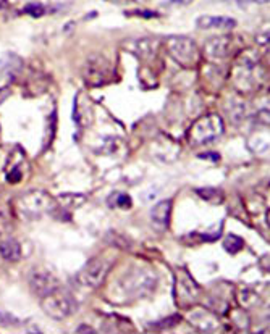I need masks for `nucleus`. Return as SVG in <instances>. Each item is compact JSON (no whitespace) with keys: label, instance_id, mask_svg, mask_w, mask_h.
I'll list each match as a JSON object with an SVG mask.
<instances>
[{"label":"nucleus","instance_id":"nucleus-1","mask_svg":"<svg viewBox=\"0 0 270 334\" xmlns=\"http://www.w3.org/2000/svg\"><path fill=\"white\" fill-rule=\"evenodd\" d=\"M15 207L21 216L29 220H37L57 210V199L45 191H28L17 199Z\"/></svg>","mask_w":270,"mask_h":334},{"label":"nucleus","instance_id":"nucleus-2","mask_svg":"<svg viewBox=\"0 0 270 334\" xmlns=\"http://www.w3.org/2000/svg\"><path fill=\"white\" fill-rule=\"evenodd\" d=\"M157 284V275L151 268H134L123 276L120 289L129 299H141L149 296Z\"/></svg>","mask_w":270,"mask_h":334},{"label":"nucleus","instance_id":"nucleus-3","mask_svg":"<svg viewBox=\"0 0 270 334\" xmlns=\"http://www.w3.org/2000/svg\"><path fill=\"white\" fill-rule=\"evenodd\" d=\"M41 308L45 315L53 318V320H65L76 312L78 302L68 291L58 287V289L41 299Z\"/></svg>","mask_w":270,"mask_h":334},{"label":"nucleus","instance_id":"nucleus-4","mask_svg":"<svg viewBox=\"0 0 270 334\" xmlns=\"http://www.w3.org/2000/svg\"><path fill=\"white\" fill-rule=\"evenodd\" d=\"M223 133V121L219 115H206L188 131V141L192 145L211 144Z\"/></svg>","mask_w":270,"mask_h":334},{"label":"nucleus","instance_id":"nucleus-5","mask_svg":"<svg viewBox=\"0 0 270 334\" xmlns=\"http://www.w3.org/2000/svg\"><path fill=\"white\" fill-rule=\"evenodd\" d=\"M112 263H113V259L104 257V255H99V257L91 259L86 265L81 268L80 273L76 275V281H78L83 287L96 289V287H99L100 284H104Z\"/></svg>","mask_w":270,"mask_h":334},{"label":"nucleus","instance_id":"nucleus-6","mask_svg":"<svg viewBox=\"0 0 270 334\" xmlns=\"http://www.w3.org/2000/svg\"><path fill=\"white\" fill-rule=\"evenodd\" d=\"M167 50L170 57L181 66H192L199 60V49L189 37H170L167 41Z\"/></svg>","mask_w":270,"mask_h":334},{"label":"nucleus","instance_id":"nucleus-7","mask_svg":"<svg viewBox=\"0 0 270 334\" xmlns=\"http://www.w3.org/2000/svg\"><path fill=\"white\" fill-rule=\"evenodd\" d=\"M200 297V287L186 270H176L175 275V300L180 307L194 305Z\"/></svg>","mask_w":270,"mask_h":334},{"label":"nucleus","instance_id":"nucleus-8","mask_svg":"<svg viewBox=\"0 0 270 334\" xmlns=\"http://www.w3.org/2000/svg\"><path fill=\"white\" fill-rule=\"evenodd\" d=\"M112 76V65L110 61L102 55H92L88 58L83 68V79L89 86H102Z\"/></svg>","mask_w":270,"mask_h":334},{"label":"nucleus","instance_id":"nucleus-9","mask_svg":"<svg viewBox=\"0 0 270 334\" xmlns=\"http://www.w3.org/2000/svg\"><path fill=\"white\" fill-rule=\"evenodd\" d=\"M29 289L34 294L36 297H45L47 294L53 292L55 289L60 287V281L58 278L52 273V271L45 270V268H34L29 273Z\"/></svg>","mask_w":270,"mask_h":334},{"label":"nucleus","instance_id":"nucleus-10","mask_svg":"<svg viewBox=\"0 0 270 334\" xmlns=\"http://www.w3.org/2000/svg\"><path fill=\"white\" fill-rule=\"evenodd\" d=\"M188 321L194 326L199 331H215L219 326V318L214 312L207 308H197V310H191L188 313Z\"/></svg>","mask_w":270,"mask_h":334},{"label":"nucleus","instance_id":"nucleus-11","mask_svg":"<svg viewBox=\"0 0 270 334\" xmlns=\"http://www.w3.org/2000/svg\"><path fill=\"white\" fill-rule=\"evenodd\" d=\"M172 200L165 199L157 202L156 205L151 208V223L154 228L159 231H165L170 224V216H172Z\"/></svg>","mask_w":270,"mask_h":334},{"label":"nucleus","instance_id":"nucleus-12","mask_svg":"<svg viewBox=\"0 0 270 334\" xmlns=\"http://www.w3.org/2000/svg\"><path fill=\"white\" fill-rule=\"evenodd\" d=\"M230 50V39L225 36H219V37H212L206 42L204 45V53L207 58L212 60H219V58H225L228 55Z\"/></svg>","mask_w":270,"mask_h":334},{"label":"nucleus","instance_id":"nucleus-13","mask_svg":"<svg viewBox=\"0 0 270 334\" xmlns=\"http://www.w3.org/2000/svg\"><path fill=\"white\" fill-rule=\"evenodd\" d=\"M196 26L199 29H231L236 26V20L228 17H211L204 15L196 20Z\"/></svg>","mask_w":270,"mask_h":334},{"label":"nucleus","instance_id":"nucleus-14","mask_svg":"<svg viewBox=\"0 0 270 334\" xmlns=\"http://www.w3.org/2000/svg\"><path fill=\"white\" fill-rule=\"evenodd\" d=\"M126 47L129 49V52H133L138 57L151 58V57H154V53L157 52L159 41L144 37V39H138V41H131L129 44H126Z\"/></svg>","mask_w":270,"mask_h":334},{"label":"nucleus","instance_id":"nucleus-15","mask_svg":"<svg viewBox=\"0 0 270 334\" xmlns=\"http://www.w3.org/2000/svg\"><path fill=\"white\" fill-rule=\"evenodd\" d=\"M0 255L9 262H18L23 255L20 242L17 239H12V237L2 240V242H0Z\"/></svg>","mask_w":270,"mask_h":334},{"label":"nucleus","instance_id":"nucleus-16","mask_svg":"<svg viewBox=\"0 0 270 334\" xmlns=\"http://www.w3.org/2000/svg\"><path fill=\"white\" fill-rule=\"evenodd\" d=\"M21 65H23L21 58L15 55V53H7V55H4V58L0 60V69L4 71V74H9V76L17 74L21 69Z\"/></svg>","mask_w":270,"mask_h":334},{"label":"nucleus","instance_id":"nucleus-17","mask_svg":"<svg viewBox=\"0 0 270 334\" xmlns=\"http://www.w3.org/2000/svg\"><path fill=\"white\" fill-rule=\"evenodd\" d=\"M86 202V196L83 194H63L57 199V207L63 205V208H78Z\"/></svg>","mask_w":270,"mask_h":334},{"label":"nucleus","instance_id":"nucleus-18","mask_svg":"<svg viewBox=\"0 0 270 334\" xmlns=\"http://www.w3.org/2000/svg\"><path fill=\"white\" fill-rule=\"evenodd\" d=\"M196 194L200 199L211 202V204H220L223 200V192L217 188H200L196 189Z\"/></svg>","mask_w":270,"mask_h":334},{"label":"nucleus","instance_id":"nucleus-19","mask_svg":"<svg viewBox=\"0 0 270 334\" xmlns=\"http://www.w3.org/2000/svg\"><path fill=\"white\" fill-rule=\"evenodd\" d=\"M243 244H244L243 239L240 236H236V234H228L225 239H223V248H225V251L231 255L240 252L243 248Z\"/></svg>","mask_w":270,"mask_h":334},{"label":"nucleus","instance_id":"nucleus-20","mask_svg":"<svg viewBox=\"0 0 270 334\" xmlns=\"http://www.w3.org/2000/svg\"><path fill=\"white\" fill-rule=\"evenodd\" d=\"M109 205H110V208L117 205V207L123 208V210H129L131 205H133V200H131V197L128 196V194L115 192L113 196L109 199Z\"/></svg>","mask_w":270,"mask_h":334},{"label":"nucleus","instance_id":"nucleus-21","mask_svg":"<svg viewBox=\"0 0 270 334\" xmlns=\"http://www.w3.org/2000/svg\"><path fill=\"white\" fill-rule=\"evenodd\" d=\"M23 12H25L26 15H29V17H33V18H41L42 15H45V7H44L42 4L34 2V4H28V5H25V9H23Z\"/></svg>","mask_w":270,"mask_h":334},{"label":"nucleus","instance_id":"nucleus-22","mask_svg":"<svg viewBox=\"0 0 270 334\" xmlns=\"http://www.w3.org/2000/svg\"><path fill=\"white\" fill-rule=\"evenodd\" d=\"M257 300H259L257 296L254 292H251V291H243L241 296H240V302H241V305L244 308H249L254 304H257Z\"/></svg>","mask_w":270,"mask_h":334},{"label":"nucleus","instance_id":"nucleus-23","mask_svg":"<svg viewBox=\"0 0 270 334\" xmlns=\"http://www.w3.org/2000/svg\"><path fill=\"white\" fill-rule=\"evenodd\" d=\"M128 17H140V18H157L159 13L157 12H151V10H133V12H126Z\"/></svg>","mask_w":270,"mask_h":334},{"label":"nucleus","instance_id":"nucleus-24","mask_svg":"<svg viewBox=\"0 0 270 334\" xmlns=\"http://www.w3.org/2000/svg\"><path fill=\"white\" fill-rule=\"evenodd\" d=\"M178 321H180V316H170L168 320H165V321H159V323H156L157 326H162V328H168V326H173V324H178Z\"/></svg>","mask_w":270,"mask_h":334},{"label":"nucleus","instance_id":"nucleus-25","mask_svg":"<svg viewBox=\"0 0 270 334\" xmlns=\"http://www.w3.org/2000/svg\"><path fill=\"white\" fill-rule=\"evenodd\" d=\"M7 180H9L10 183H18L21 180V173L18 172V170H13V172H10L9 175H7Z\"/></svg>","mask_w":270,"mask_h":334},{"label":"nucleus","instance_id":"nucleus-26","mask_svg":"<svg viewBox=\"0 0 270 334\" xmlns=\"http://www.w3.org/2000/svg\"><path fill=\"white\" fill-rule=\"evenodd\" d=\"M10 94H12L10 88H2V89H0V105H2L5 100L10 97Z\"/></svg>","mask_w":270,"mask_h":334},{"label":"nucleus","instance_id":"nucleus-27","mask_svg":"<svg viewBox=\"0 0 270 334\" xmlns=\"http://www.w3.org/2000/svg\"><path fill=\"white\" fill-rule=\"evenodd\" d=\"M199 158H206V160H212V161H215V160H219L220 157H219V153L207 152V153H200V155H199Z\"/></svg>","mask_w":270,"mask_h":334},{"label":"nucleus","instance_id":"nucleus-28","mask_svg":"<svg viewBox=\"0 0 270 334\" xmlns=\"http://www.w3.org/2000/svg\"><path fill=\"white\" fill-rule=\"evenodd\" d=\"M5 226H7V218H5L4 212L0 210V232H2V231L5 229Z\"/></svg>","mask_w":270,"mask_h":334},{"label":"nucleus","instance_id":"nucleus-29","mask_svg":"<svg viewBox=\"0 0 270 334\" xmlns=\"http://www.w3.org/2000/svg\"><path fill=\"white\" fill-rule=\"evenodd\" d=\"M78 332H96V329H92V328H89V326L83 324L78 328Z\"/></svg>","mask_w":270,"mask_h":334},{"label":"nucleus","instance_id":"nucleus-30","mask_svg":"<svg viewBox=\"0 0 270 334\" xmlns=\"http://www.w3.org/2000/svg\"><path fill=\"white\" fill-rule=\"evenodd\" d=\"M173 4H178V5H188V4H191L192 0H172Z\"/></svg>","mask_w":270,"mask_h":334},{"label":"nucleus","instance_id":"nucleus-31","mask_svg":"<svg viewBox=\"0 0 270 334\" xmlns=\"http://www.w3.org/2000/svg\"><path fill=\"white\" fill-rule=\"evenodd\" d=\"M125 2H131V0H125Z\"/></svg>","mask_w":270,"mask_h":334}]
</instances>
